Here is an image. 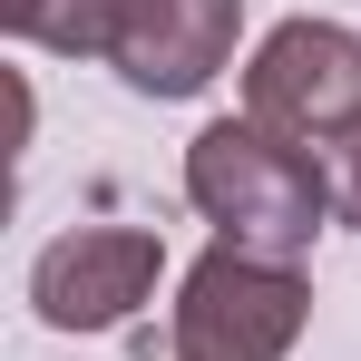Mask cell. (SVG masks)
<instances>
[{"label": "cell", "instance_id": "6", "mask_svg": "<svg viewBox=\"0 0 361 361\" xmlns=\"http://www.w3.org/2000/svg\"><path fill=\"white\" fill-rule=\"evenodd\" d=\"M127 10H137V0H0L10 39L59 49V59H108L118 30H127Z\"/></svg>", "mask_w": 361, "mask_h": 361}, {"label": "cell", "instance_id": "3", "mask_svg": "<svg viewBox=\"0 0 361 361\" xmlns=\"http://www.w3.org/2000/svg\"><path fill=\"white\" fill-rule=\"evenodd\" d=\"M244 118L293 137V147H322L332 127H352L361 118V39L342 20H283L244 68Z\"/></svg>", "mask_w": 361, "mask_h": 361}, {"label": "cell", "instance_id": "7", "mask_svg": "<svg viewBox=\"0 0 361 361\" xmlns=\"http://www.w3.org/2000/svg\"><path fill=\"white\" fill-rule=\"evenodd\" d=\"M312 157H322V185H332V215L361 235V118H352V127H332Z\"/></svg>", "mask_w": 361, "mask_h": 361}, {"label": "cell", "instance_id": "2", "mask_svg": "<svg viewBox=\"0 0 361 361\" xmlns=\"http://www.w3.org/2000/svg\"><path fill=\"white\" fill-rule=\"evenodd\" d=\"M312 322V283L302 264L215 244L176 293V361H283Z\"/></svg>", "mask_w": 361, "mask_h": 361}, {"label": "cell", "instance_id": "1", "mask_svg": "<svg viewBox=\"0 0 361 361\" xmlns=\"http://www.w3.org/2000/svg\"><path fill=\"white\" fill-rule=\"evenodd\" d=\"M185 205L215 225L244 254H274V264H302L322 215H332V185H322V157L274 137L254 118H215L195 147H185Z\"/></svg>", "mask_w": 361, "mask_h": 361}, {"label": "cell", "instance_id": "4", "mask_svg": "<svg viewBox=\"0 0 361 361\" xmlns=\"http://www.w3.org/2000/svg\"><path fill=\"white\" fill-rule=\"evenodd\" d=\"M157 274H166V244L147 225H78V235L39 244L30 312L49 332H108V322H127L137 302L157 293Z\"/></svg>", "mask_w": 361, "mask_h": 361}, {"label": "cell", "instance_id": "5", "mask_svg": "<svg viewBox=\"0 0 361 361\" xmlns=\"http://www.w3.org/2000/svg\"><path fill=\"white\" fill-rule=\"evenodd\" d=\"M235 30H244V0H137L108 68L137 98H195L235 59Z\"/></svg>", "mask_w": 361, "mask_h": 361}]
</instances>
